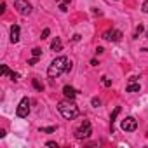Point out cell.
Instances as JSON below:
<instances>
[{"mask_svg": "<svg viewBox=\"0 0 148 148\" xmlns=\"http://www.w3.org/2000/svg\"><path fill=\"white\" fill-rule=\"evenodd\" d=\"M80 40V35H73V42H79Z\"/></svg>", "mask_w": 148, "mask_h": 148, "instance_id": "cell-27", "label": "cell"}, {"mask_svg": "<svg viewBox=\"0 0 148 148\" xmlns=\"http://www.w3.org/2000/svg\"><path fill=\"white\" fill-rule=\"evenodd\" d=\"M14 9L19 14H23V16H26V14L32 12V5L26 2V0H16V2H14Z\"/></svg>", "mask_w": 148, "mask_h": 148, "instance_id": "cell-5", "label": "cell"}, {"mask_svg": "<svg viewBox=\"0 0 148 148\" xmlns=\"http://www.w3.org/2000/svg\"><path fill=\"white\" fill-rule=\"evenodd\" d=\"M136 127H138V122H136L134 117H125L122 120V129L125 132H132V131H136Z\"/></svg>", "mask_w": 148, "mask_h": 148, "instance_id": "cell-6", "label": "cell"}, {"mask_svg": "<svg viewBox=\"0 0 148 148\" xmlns=\"http://www.w3.org/2000/svg\"><path fill=\"white\" fill-rule=\"evenodd\" d=\"M11 42L12 44L19 42V26L18 25H12L11 26Z\"/></svg>", "mask_w": 148, "mask_h": 148, "instance_id": "cell-9", "label": "cell"}, {"mask_svg": "<svg viewBox=\"0 0 148 148\" xmlns=\"http://www.w3.org/2000/svg\"><path fill=\"white\" fill-rule=\"evenodd\" d=\"M32 54H33V56H37V58H38V56H40V54H42V49H38V47H35V49H33V51H32Z\"/></svg>", "mask_w": 148, "mask_h": 148, "instance_id": "cell-17", "label": "cell"}, {"mask_svg": "<svg viewBox=\"0 0 148 148\" xmlns=\"http://www.w3.org/2000/svg\"><path fill=\"white\" fill-rule=\"evenodd\" d=\"M47 146H51V148H58V143H54V141H47Z\"/></svg>", "mask_w": 148, "mask_h": 148, "instance_id": "cell-25", "label": "cell"}, {"mask_svg": "<svg viewBox=\"0 0 148 148\" xmlns=\"http://www.w3.org/2000/svg\"><path fill=\"white\" fill-rule=\"evenodd\" d=\"M139 89H141V86H139V84H136L134 80L127 86V92H139Z\"/></svg>", "mask_w": 148, "mask_h": 148, "instance_id": "cell-11", "label": "cell"}, {"mask_svg": "<svg viewBox=\"0 0 148 148\" xmlns=\"http://www.w3.org/2000/svg\"><path fill=\"white\" fill-rule=\"evenodd\" d=\"M63 94H64L66 99H71V101H73V99H75V96H77V91L73 89L71 86H64V87H63Z\"/></svg>", "mask_w": 148, "mask_h": 148, "instance_id": "cell-8", "label": "cell"}, {"mask_svg": "<svg viewBox=\"0 0 148 148\" xmlns=\"http://www.w3.org/2000/svg\"><path fill=\"white\" fill-rule=\"evenodd\" d=\"M61 47H63L61 38H58V37H56V38L52 40V44H51V49H52V51H61Z\"/></svg>", "mask_w": 148, "mask_h": 148, "instance_id": "cell-10", "label": "cell"}, {"mask_svg": "<svg viewBox=\"0 0 148 148\" xmlns=\"http://www.w3.org/2000/svg\"><path fill=\"white\" fill-rule=\"evenodd\" d=\"M91 134H92V129H91V122H89V120H84V122L80 124V127L75 129V138H77V139H86V138H89Z\"/></svg>", "mask_w": 148, "mask_h": 148, "instance_id": "cell-3", "label": "cell"}, {"mask_svg": "<svg viewBox=\"0 0 148 148\" xmlns=\"http://www.w3.org/2000/svg\"><path fill=\"white\" fill-rule=\"evenodd\" d=\"M99 105H101V101H99V98H92V106H96V108H98Z\"/></svg>", "mask_w": 148, "mask_h": 148, "instance_id": "cell-21", "label": "cell"}, {"mask_svg": "<svg viewBox=\"0 0 148 148\" xmlns=\"http://www.w3.org/2000/svg\"><path fill=\"white\" fill-rule=\"evenodd\" d=\"M28 113H30V99H28V98H23L21 103L18 105L16 115H18L19 119H25V117H28Z\"/></svg>", "mask_w": 148, "mask_h": 148, "instance_id": "cell-4", "label": "cell"}, {"mask_svg": "<svg viewBox=\"0 0 148 148\" xmlns=\"http://www.w3.org/2000/svg\"><path fill=\"white\" fill-rule=\"evenodd\" d=\"M68 7H70V0H61V2H59V9H61L63 12H66Z\"/></svg>", "mask_w": 148, "mask_h": 148, "instance_id": "cell-12", "label": "cell"}, {"mask_svg": "<svg viewBox=\"0 0 148 148\" xmlns=\"http://www.w3.org/2000/svg\"><path fill=\"white\" fill-rule=\"evenodd\" d=\"M11 79H12V80H18V79H19V73H14V71H11Z\"/></svg>", "mask_w": 148, "mask_h": 148, "instance_id": "cell-24", "label": "cell"}, {"mask_svg": "<svg viewBox=\"0 0 148 148\" xmlns=\"http://www.w3.org/2000/svg\"><path fill=\"white\" fill-rule=\"evenodd\" d=\"M37 61H38V58H37V56H33V58L28 61V64H37Z\"/></svg>", "mask_w": 148, "mask_h": 148, "instance_id": "cell-23", "label": "cell"}, {"mask_svg": "<svg viewBox=\"0 0 148 148\" xmlns=\"http://www.w3.org/2000/svg\"><path fill=\"white\" fill-rule=\"evenodd\" d=\"M49 33H51V30H49V28H45V30L42 32V37H40V38H47V37H49Z\"/></svg>", "mask_w": 148, "mask_h": 148, "instance_id": "cell-20", "label": "cell"}, {"mask_svg": "<svg viewBox=\"0 0 148 148\" xmlns=\"http://www.w3.org/2000/svg\"><path fill=\"white\" fill-rule=\"evenodd\" d=\"M58 110H59V113H61L66 120H73V119L79 117V108H77L75 103H71V99H70V101H61V103L58 105Z\"/></svg>", "mask_w": 148, "mask_h": 148, "instance_id": "cell-2", "label": "cell"}, {"mask_svg": "<svg viewBox=\"0 0 148 148\" xmlns=\"http://www.w3.org/2000/svg\"><path fill=\"white\" fill-rule=\"evenodd\" d=\"M141 32H143V26H141V25H139V26H138V28H136V32H134V38H138V35H139V33H141Z\"/></svg>", "mask_w": 148, "mask_h": 148, "instance_id": "cell-19", "label": "cell"}, {"mask_svg": "<svg viewBox=\"0 0 148 148\" xmlns=\"http://www.w3.org/2000/svg\"><path fill=\"white\" fill-rule=\"evenodd\" d=\"M120 113V106H117L115 110H113V113H112V117H110V120H112V125H113V122H115V119H117V115Z\"/></svg>", "mask_w": 148, "mask_h": 148, "instance_id": "cell-13", "label": "cell"}, {"mask_svg": "<svg viewBox=\"0 0 148 148\" xmlns=\"http://www.w3.org/2000/svg\"><path fill=\"white\" fill-rule=\"evenodd\" d=\"M141 9H143V12H148V0H146V2H143Z\"/></svg>", "mask_w": 148, "mask_h": 148, "instance_id": "cell-22", "label": "cell"}, {"mask_svg": "<svg viewBox=\"0 0 148 148\" xmlns=\"http://www.w3.org/2000/svg\"><path fill=\"white\" fill-rule=\"evenodd\" d=\"M0 12H2V14L5 12V2H2V4H0Z\"/></svg>", "mask_w": 148, "mask_h": 148, "instance_id": "cell-26", "label": "cell"}, {"mask_svg": "<svg viewBox=\"0 0 148 148\" xmlns=\"http://www.w3.org/2000/svg\"><path fill=\"white\" fill-rule=\"evenodd\" d=\"M33 86H35V89H37V91H42V84H40L37 79H33Z\"/></svg>", "mask_w": 148, "mask_h": 148, "instance_id": "cell-16", "label": "cell"}, {"mask_svg": "<svg viewBox=\"0 0 148 148\" xmlns=\"http://www.w3.org/2000/svg\"><path fill=\"white\" fill-rule=\"evenodd\" d=\"M2 75H11V71H9V68L5 64H2Z\"/></svg>", "mask_w": 148, "mask_h": 148, "instance_id": "cell-18", "label": "cell"}, {"mask_svg": "<svg viewBox=\"0 0 148 148\" xmlns=\"http://www.w3.org/2000/svg\"><path fill=\"white\" fill-rule=\"evenodd\" d=\"M103 38L105 40H110V42H119L122 38V32L120 30H110V32H106L103 35Z\"/></svg>", "mask_w": 148, "mask_h": 148, "instance_id": "cell-7", "label": "cell"}, {"mask_svg": "<svg viewBox=\"0 0 148 148\" xmlns=\"http://www.w3.org/2000/svg\"><path fill=\"white\" fill-rule=\"evenodd\" d=\"M146 37H148V32H146Z\"/></svg>", "mask_w": 148, "mask_h": 148, "instance_id": "cell-28", "label": "cell"}, {"mask_svg": "<svg viewBox=\"0 0 148 148\" xmlns=\"http://www.w3.org/2000/svg\"><path fill=\"white\" fill-rule=\"evenodd\" d=\"M70 70H71V61H68V58H64V56H59V58H56L49 64L47 75L51 79H54V77H59V75H63L64 71H70Z\"/></svg>", "mask_w": 148, "mask_h": 148, "instance_id": "cell-1", "label": "cell"}, {"mask_svg": "<svg viewBox=\"0 0 148 148\" xmlns=\"http://www.w3.org/2000/svg\"><path fill=\"white\" fill-rule=\"evenodd\" d=\"M56 127H40V132H54Z\"/></svg>", "mask_w": 148, "mask_h": 148, "instance_id": "cell-14", "label": "cell"}, {"mask_svg": "<svg viewBox=\"0 0 148 148\" xmlns=\"http://www.w3.org/2000/svg\"><path fill=\"white\" fill-rule=\"evenodd\" d=\"M101 82H103V86H105V87H110V86H112V80H110V79H106V77H103V80H101Z\"/></svg>", "mask_w": 148, "mask_h": 148, "instance_id": "cell-15", "label": "cell"}]
</instances>
